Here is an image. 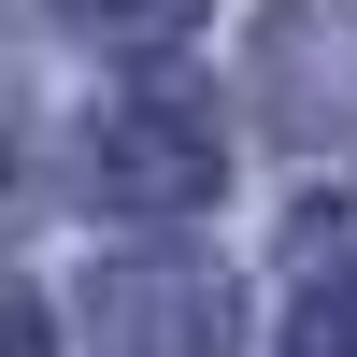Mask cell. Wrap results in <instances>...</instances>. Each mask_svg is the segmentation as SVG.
Returning <instances> with one entry per match:
<instances>
[{
    "label": "cell",
    "mask_w": 357,
    "mask_h": 357,
    "mask_svg": "<svg viewBox=\"0 0 357 357\" xmlns=\"http://www.w3.org/2000/svg\"><path fill=\"white\" fill-rule=\"evenodd\" d=\"M0 357H43V314H29V286H0Z\"/></svg>",
    "instance_id": "obj_5"
},
{
    "label": "cell",
    "mask_w": 357,
    "mask_h": 357,
    "mask_svg": "<svg viewBox=\"0 0 357 357\" xmlns=\"http://www.w3.org/2000/svg\"><path fill=\"white\" fill-rule=\"evenodd\" d=\"M100 343L114 357H229V286L215 272H129Z\"/></svg>",
    "instance_id": "obj_2"
},
{
    "label": "cell",
    "mask_w": 357,
    "mask_h": 357,
    "mask_svg": "<svg viewBox=\"0 0 357 357\" xmlns=\"http://www.w3.org/2000/svg\"><path fill=\"white\" fill-rule=\"evenodd\" d=\"M286 357H357V272H329L301 301V329H286Z\"/></svg>",
    "instance_id": "obj_3"
},
{
    "label": "cell",
    "mask_w": 357,
    "mask_h": 357,
    "mask_svg": "<svg viewBox=\"0 0 357 357\" xmlns=\"http://www.w3.org/2000/svg\"><path fill=\"white\" fill-rule=\"evenodd\" d=\"M100 186L143 200V215H186V200L215 186V114H186V100H114V114H100Z\"/></svg>",
    "instance_id": "obj_1"
},
{
    "label": "cell",
    "mask_w": 357,
    "mask_h": 357,
    "mask_svg": "<svg viewBox=\"0 0 357 357\" xmlns=\"http://www.w3.org/2000/svg\"><path fill=\"white\" fill-rule=\"evenodd\" d=\"M72 29H114V43H158V29H186L200 0H57Z\"/></svg>",
    "instance_id": "obj_4"
}]
</instances>
